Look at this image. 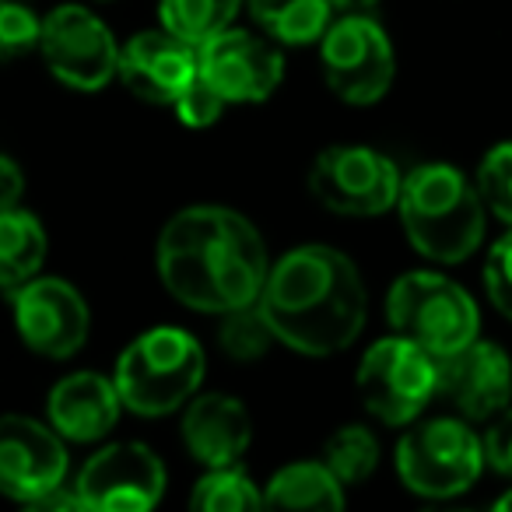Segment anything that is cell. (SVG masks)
Returning a JSON list of instances; mask_svg holds the SVG:
<instances>
[{"mask_svg":"<svg viewBox=\"0 0 512 512\" xmlns=\"http://www.w3.org/2000/svg\"><path fill=\"white\" fill-rule=\"evenodd\" d=\"M155 271L186 309L221 316L260 299L271 260L246 214L225 204H193L158 232Z\"/></svg>","mask_w":512,"mask_h":512,"instance_id":"obj_1","label":"cell"},{"mask_svg":"<svg viewBox=\"0 0 512 512\" xmlns=\"http://www.w3.org/2000/svg\"><path fill=\"white\" fill-rule=\"evenodd\" d=\"M256 302L278 344L309 358L351 348L369 316V295L355 260L323 242L295 246L271 264Z\"/></svg>","mask_w":512,"mask_h":512,"instance_id":"obj_2","label":"cell"},{"mask_svg":"<svg viewBox=\"0 0 512 512\" xmlns=\"http://www.w3.org/2000/svg\"><path fill=\"white\" fill-rule=\"evenodd\" d=\"M400 225L407 242L435 264H463L484 242V200L456 165L428 162L404 176Z\"/></svg>","mask_w":512,"mask_h":512,"instance_id":"obj_3","label":"cell"},{"mask_svg":"<svg viewBox=\"0 0 512 512\" xmlns=\"http://www.w3.org/2000/svg\"><path fill=\"white\" fill-rule=\"evenodd\" d=\"M207 372V355L183 327H151L123 348L116 358L113 383L130 414L162 418L200 390Z\"/></svg>","mask_w":512,"mask_h":512,"instance_id":"obj_4","label":"cell"},{"mask_svg":"<svg viewBox=\"0 0 512 512\" xmlns=\"http://www.w3.org/2000/svg\"><path fill=\"white\" fill-rule=\"evenodd\" d=\"M386 320L393 334L414 341L432 358L453 355L481 334V313L470 292L435 271H411L393 281Z\"/></svg>","mask_w":512,"mask_h":512,"instance_id":"obj_5","label":"cell"},{"mask_svg":"<svg viewBox=\"0 0 512 512\" xmlns=\"http://www.w3.org/2000/svg\"><path fill=\"white\" fill-rule=\"evenodd\" d=\"M484 442L467 418L411 421L397 442V474L407 491L421 498H456L481 477Z\"/></svg>","mask_w":512,"mask_h":512,"instance_id":"obj_6","label":"cell"},{"mask_svg":"<svg viewBox=\"0 0 512 512\" xmlns=\"http://www.w3.org/2000/svg\"><path fill=\"white\" fill-rule=\"evenodd\" d=\"M358 397L383 425H411L439 397V369L425 348L393 334L376 341L358 362Z\"/></svg>","mask_w":512,"mask_h":512,"instance_id":"obj_7","label":"cell"},{"mask_svg":"<svg viewBox=\"0 0 512 512\" xmlns=\"http://www.w3.org/2000/svg\"><path fill=\"white\" fill-rule=\"evenodd\" d=\"M327 88L348 106H372L393 85L397 57L386 29L369 15H341L320 39Z\"/></svg>","mask_w":512,"mask_h":512,"instance_id":"obj_8","label":"cell"},{"mask_svg":"<svg viewBox=\"0 0 512 512\" xmlns=\"http://www.w3.org/2000/svg\"><path fill=\"white\" fill-rule=\"evenodd\" d=\"M400 186L404 176L397 162L365 144H330L309 169V193L320 200V207L344 218L386 214L397 207Z\"/></svg>","mask_w":512,"mask_h":512,"instance_id":"obj_9","label":"cell"},{"mask_svg":"<svg viewBox=\"0 0 512 512\" xmlns=\"http://www.w3.org/2000/svg\"><path fill=\"white\" fill-rule=\"evenodd\" d=\"M39 53L53 78L74 92H102L120 71L113 29L81 4H60L43 18Z\"/></svg>","mask_w":512,"mask_h":512,"instance_id":"obj_10","label":"cell"},{"mask_svg":"<svg viewBox=\"0 0 512 512\" xmlns=\"http://www.w3.org/2000/svg\"><path fill=\"white\" fill-rule=\"evenodd\" d=\"M15 330L25 348L43 358H71L85 348L92 313L88 302L64 278H32L11 292Z\"/></svg>","mask_w":512,"mask_h":512,"instance_id":"obj_11","label":"cell"},{"mask_svg":"<svg viewBox=\"0 0 512 512\" xmlns=\"http://www.w3.org/2000/svg\"><path fill=\"white\" fill-rule=\"evenodd\" d=\"M200 78L228 102H267L285 81V57L271 36H253L246 29H232L211 36L197 46Z\"/></svg>","mask_w":512,"mask_h":512,"instance_id":"obj_12","label":"cell"},{"mask_svg":"<svg viewBox=\"0 0 512 512\" xmlns=\"http://www.w3.org/2000/svg\"><path fill=\"white\" fill-rule=\"evenodd\" d=\"M165 463L144 442H109L81 467L74 488L85 509L99 512H148L165 495Z\"/></svg>","mask_w":512,"mask_h":512,"instance_id":"obj_13","label":"cell"},{"mask_svg":"<svg viewBox=\"0 0 512 512\" xmlns=\"http://www.w3.org/2000/svg\"><path fill=\"white\" fill-rule=\"evenodd\" d=\"M67 477L64 435L50 421L0 414V495L32 505Z\"/></svg>","mask_w":512,"mask_h":512,"instance_id":"obj_14","label":"cell"},{"mask_svg":"<svg viewBox=\"0 0 512 512\" xmlns=\"http://www.w3.org/2000/svg\"><path fill=\"white\" fill-rule=\"evenodd\" d=\"M439 397L460 418L491 421L512 404V358L502 344L474 337L453 355L435 358Z\"/></svg>","mask_w":512,"mask_h":512,"instance_id":"obj_15","label":"cell"},{"mask_svg":"<svg viewBox=\"0 0 512 512\" xmlns=\"http://www.w3.org/2000/svg\"><path fill=\"white\" fill-rule=\"evenodd\" d=\"M200 74L197 46L172 36L169 29L137 32L120 46V71L116 78L127 85L130 95L151 106H172L193 78Z\"/></svg>","mask_w":512,"mask_h":512,"instance_id":"obj_16","label":"cell"},{"mask_svg":"<svg viewBox=\"0 0 512 512\" xmlns=\"http://www.w3.org/2000/svg\"><path fill=\"white\" fill-rule=\"evenodd\" d=\"M183 446L204 467H235L253 442V418L246 404L228 393H193L183 407Z\"/></svg>","mask_w":512,"mask_h":512,"instance_id":"obj_17","label":"cell"},{"mask_svg":"<svg viewBox=\"0 0 512 512\" xmlns=\"http://www.w3.org/2000/svg\"><path fill=\"white\" fill-rule=\"evenodd\" d=\"M127 411L113 379L99 372H71L50 390L46 418L64 439L99 442L116 428L120 414Z\"/></svg>","mask_w":512,"mask_h":512,"instance_id":"obj_18","label":"cell"},{"mask_svg":"<svg viewBox=\"0 0 512 512\" xmlns=\"http://www.w3.org/2000/svg\"><path fill=\"white\" fill-rule=\"evenodd\" d=\"M344 484L327 463L299 460L281 467L271 481L264 484L267 509H344Z\"/></svg>","mask_w":512,"mask_h":512,"instance_id":"obj_19","label":"cell"},{"mask_svg":"<svg viewBox=\"0 0 512 512\" xmlns=\"http://www.w3.org/2000/svg\"><path fill=\"white\" fill-rule=\"evenodd\" d=\"M46 228L32 211L8 207L0 211V288L15 292L25 281H32L43 271L46 260Z\"/></svg>","mask_w":512,"mask_h":512,"instance_id":"obj_20","label":"cell"},{"mask_svg":"<svg viewBox=\"0 0 512 512\" xmlns=\"http://www.w3.org/2000/svg\"><path fill=\"white\" fill-rule=\"evenodd\" d=\"M246 8L256 29L281 46L320 43L334 18L327 0H246Z\"/></svg>","mask_w":512,"mask_h":512,"instance_id":"obj_21","label":"cell"},{"mask_svg":"<svg viewBox=\"0 0 512 512\" xmlns=\"http://www.w3.org/2000/svg\"><path fill=\"white\" fill-rule=\"evenodd\" d=\"M246 0H158L162 29L200 46L235 22Z\"/></svg>","mask_w":512,"mask_h":512,"instance_id":"obj_22","label":"cell"},{"mask_svg":"<svg viewBox=\"0 0 512 512\" xmlns=\"http://www.w3.org/2000/svg\"><path fill=\"white\" fill-rule=\"evenodd\" d=\"M190 509L197 512H256L267 509L264 491L256 488L249 474L235 467H207V474L193 484Z\"/></svg>","mask_w":512,"mask_h":512,"instance_id":"obj_23","label":"cell"},{"mask_svg":"<svg viewBox=\"0 0 512 512\" xmlns=\"http://www.w3.org/2000/svg\"><path fill=\"white\" fill-rule=\"evenodd\" d=\"M323 463L341 477V484H362L379 467V442L365 425H344L323 446Z\"/></svg>","mask_w":512,"mask_h":512,"instance_id":"obj_24","label":"cell"},{"mask_svg":"<svg viewBox=\"0 0 512 512\" xmlns=\"http://www.w3.org/2000/svg\"><path fill=\"white\" fill-rule=\"evenodd\" d=\"M274 341H278V337H274L260 302H249V306L221 313L218 344L228 358H235V362H256V358H264Z\"/></svg>","mask_w":512,"mask_h":512,"instance_id":"obj_25","label":"cell"},{"mask_svg":"<svg viewBox=\"0 0 512 512\" xmlns=\"http://www.w3.org/2000/svg\"><path fill=\"white\" fill-rule=\"evenodd\" d=\"M477 193L498 221L512 228V141H502L477 165Z\"/></svg>","mask_w":512,"mask_h":512,"instance_id":"obj_26","label":"cell"},{"mask_svg":"<svg viewBox=\"0 0 512 512\" xmlns=\"http://www.w3.org/2000/svg\"><path fill=\"white\" fill-rule=\"evenodd\" d=\"M39 36H43V18H36L29 0H0V64L39 50Z\"/></svg>","mask_w":512,"mask_h":512,"instance_id":"obj_27","label":"cell"},{"mask_svg":"<svg viewBox=\"0 0 512 512\" xmlns=\"http://www.w3.org/2000/svg\"><path fill=\"white\" fill-rule=\"evenodd\" d=\"M484 288H488L491 306L512 323V228L488 249V260H484Z\"/></svg>","mask_w":512,"mask_h":512,"instance_id":"obj_28","label":"cell"},{"mask_svg":"<svg viewBox=\"0 0 512 512\" xmlns=\"http://www.w3.org/2000/svg\"><path fill=\"white\" fill-rule=\"evenodd\" d=\"M225 106H228V102L221 99V95L214 92V88L207 85V81L197 74V78H193V85L186 88V92L179 95V99L172 102L169 109L179 116V123H183V127L204 130V127H211V123H218V120H221Z\"/></svg>","mask_w":512,"mask_h":512,"instance_id":"obj_29","label":"cell"},{"mask_svg":"<svg viewBox=\"0 0 512 512\" xmlns=\"http://www.w3.org/2000/svg\"><path fill=\"white\" fill-rule=\"evenodd\" d=\"M481 442H484V463L495 474L512 477V404L488 421V432L481 435Z\"/></svg>","mask_w":512,"mask_h":512,"instance_id":"obj_30","label":"cell"},{"mask_svg":"<svg viewBox=\"0 0 512 512\" xmlns=\"http://www.w3.org/2000/svg\"><path fill=\"white\" fill-rule=\"evenodd\" d=\"M25 193V172L15 158L0 155V211H8V207H18Z\"/></svg>","mask_w":512,"mask_h":512,"instance_id":"obj_31","label":"cell"},{"mask_svg":"<svg viewBox=\"0 0 512 512\" xmlns=\"http://www.w3.org/2000/svg\"><path fill=\"white\" fill-rule=\"evenodd\" d=\"M334 15H369L379 0H327Z\"/></svg>","mask_w":512,"mask_h":512,"instance_id":"obj_32","label":"cell"},{"mask_svg":"<svg viewBox=\"0 0 512 512\" xmlns=\"http://www.w3.org/2000/svg\"><path fill=\"white\" fill-rule=\"evenodd\" d=\"M495 509H498V512H512V488L505 491V495H498V498H495Z\"/></svg>","mask_w":512,"mask_h":512,"instance_id":"obj_33","label":"cell"}]
</instances>
